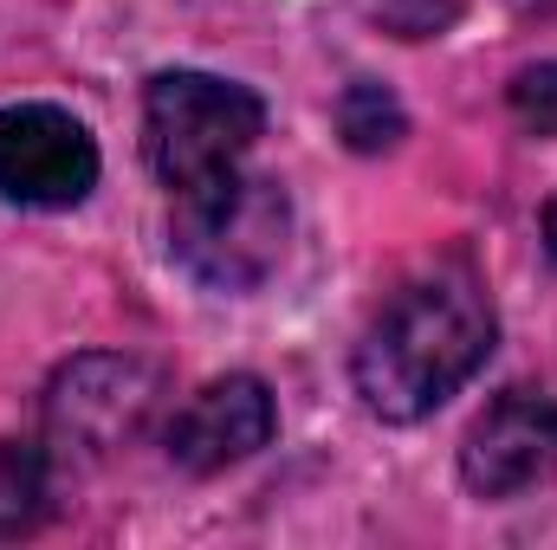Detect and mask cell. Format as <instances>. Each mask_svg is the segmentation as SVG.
<instances>
[{
    "mask_svg": "<svg viewBox=\"0 0 557 550\" xmlns=\"http://www.w3.org/2000/svg\"><path fill=\"white\" fill-rule=\"evenodd\" d=\"M169 396L162 370L143 357H117V350H91L78 363H65L46 389V440L52 460H104L117 447H131L143 427L156 421Z\"/></svg>",
    "mask_w": 557,
    "mask_h": 550,
    "instance_id": "277c9868",
    "label": "cell"
},
{
    "mask_svg": "<svg viewBox=\"0 0 557 550\" xmlns=\"http://www.w3.org/2000/svg\"><path fill=\"white\" fill-rule=\"evenodd\" d=\"M292 201L273 175H221L169 208V253L201 291H260L285 260Z\"/></svg>",
    "mask_w": 557,
    "mask_h": 550,
    "instance_id": "7a4b0ae2",
    "label": "cell"
},
{
    "mask_svg": "<svg viewBox=\"0 0 557 550\" xmlns=\"http://www.w3.org/2000/svg\"><path fill=\"white\" fill-rule=\"evenodd\" d=\"M545 253H552V260H557V201H552V208H545Z\"/></svg>",
    "mask_w": 557,
    "mask_h": 550,
    "instance_id": "8fae6325",
    "label": "cell"
},
{
    "mask_svg": "<svg viewBox=\"0 0 557 550\" xmlns=\"http://www.w3.org/2000/svg\"><path fill=\"white\" fill-rule=\"evenodd\" d=\"M460 479L480 499H519L557 479V396L506 389L499 402H486L460 440Z\"/></svg>",
    "mask_w": 557,
    "mask_h": 550,
    "instance_id": "8992f818",
    "label": "cell"
},
{
    "mask_svg": "<svg viewBox=\"0 0 557 550\" xmlns=\"http://www.w3.org/2000/svg\"><path fill=\"white\" fill-rule=\"evenodd\" d=\"M267 130L260 91L214 72H156L143 91V155L169 195L221 182Z\"/></svg>",
    "mask_w": 557,
    "mask_h": 550,
    "instance_id": "3957f363",
    "label": "cell"
},
{
    "mask_svg": "<svg viewBox=\"0 0 557 550\" xmlns=\"http://www.w3.org/2000/svg\"><path fill=\"white\" fill-rule=\"evenodd\" d=\"M337 130H344V142H350V149L376 155V149H396V142H403L409 117H403V104H396V91H389V85L357 78V85L337 98Z\"/></svg>",
    "mask_w": 557,
    "mask_h": 550,
    "instance_id": "9c48e42d",
    "label": "cell"
},
{
    "mask_svg": "<svg viewBox=\"0 0 557 550\" xmlns=\"http://www.w3.org/2000/svg\"><path fill=\"white\" fill-rule=\"evenodd\" d=\"M278 434L273 389L260 376H214L208 389H195L175 421H169V460L195 479L227 473L240 460H253L267 440Z\"/></svg>",
    "mask_w": 557,
    "mask_h": 550,
    "instance_id": "52a82bcc",
    "label": "cell"
},
{
    "mask_svg": "<svg viewBox=\"0 0 557 550\" xmlns=\"http://www.w3.org/2000/svg\"><path fill=\"white\" fill-rule=\"evenodd\" d=\"M98 188V142L59 104L0 111V201L13 208H78Z\"/></svg>",
    "mask_w": 557,
    "mask_h": 550,
    "instance_id": "5b68a950",
    "label": "cell"
},
{
    "mask_svg": "<svg viewBox=\"0 0 557 550\" xmlns=\"http://www.w3.org/2000/svg\"><path fill=\"white\" fill-rule=\"evenodd\" d=\"M52 518V447L0 440V538H26Z\"/></svg>",
    "mask_w": 557,
    "mask_h": 550,
    "instance_id": "ba28073f",
    "label": "cell"
},
{
    "mask_svg": "<svg viewBox=\"0 0 557 550\" xmlns=\"http://www.w3.org/2000/svg\"><path fill=\"white\" fill-rule=\"evenodd\" d=\"M499 343V311L473 266H434L409 278L363 330L350 357V383L376 421L409 427L434 414L460 383L486 370Z\"/></svg>",
    "mask_w": 557,
    "mask_h": 550,
    "instance_id": "6da1fadb",
    "label": "cell"
},
{
    "mask_svg": "<svg viewBox=\"0 0 557 550\" xmlns=\"http://www.w3.org/2000/svg\"><path fill=\"white\" fill-rule=\"evenodd\" d=\"M512 117L532 137H557V65H532L512 78Z\"/></svg>",
    "mask_w": 557,
    "mask_h": 550,
    "instance_id": "30bf717a",
    "label": "cell"
}]
</instances>
